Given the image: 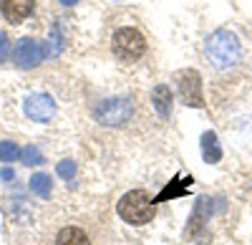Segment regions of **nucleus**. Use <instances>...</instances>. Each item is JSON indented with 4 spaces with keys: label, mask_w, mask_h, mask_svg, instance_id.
I'll return each instance as SVG.
<instances>
[{
    "label": "nucleus",
    "mask_w": 252,
    "mask_h": 245,
    "mask_svg": "<svg viewBox=\"0 0 252 245\" xmlns=\"http://www.w3.org/2000/svg\"><path fill=\"white\" fill-rule=\"evenodd\" d=\"M202 53L207 58L209 66L215 69H232L240 56H242V46L232 31H215L212 35H207L204 46H202Z\"/></svg>",
    "instance_id": "obj_1"
},
{
    "label": "nucleus",
    "mask_w": 252,
    "mask_h": 245,
    "mask_svg": "<svg viewBox=\"0 0 252 245\" xmlns=\"http://www.w3.org/2000/svg\"><path fill=\"white\" fill-rule=\"evenodd\" d=\"M119 215L131 225H146L154 217V200L144 190H131L119 200Z\"/></svg>",
    "instance_id": "obj_2"
},
{
    "label": "nucleus",
    "mask_w": 252,
    "mask_h": 245,
    "mask_svg": "<svg viewBox=\"0 0 252 245\" xmlns=\"http://www.w3.org/2000/svg\"><path fill=\"white\" fill-rule=\"evenodd\" d=\"M131 114H134V104H131V99H124V96L106 99L94 109V116L103 127H121L131 119Z\"/></svg>",
    "instance_id": "obj_3"
},
{
    "label": "nucleus",
    "mask_w": 252,
    "mask_h": 245,
    "mask_svg": "<svg viewBox=\"0 0 252 245\" xmlns=\"http://www.w3.org/2000/svg\"><path fill=\"white\" fill-rule=\"evenodd\" d=\"M146 51V40L136 28H119L114 33V53L126 61H136Z\"/></svg>",
    "instance_id": "obj_4"
},
{
    "label": "nucleus",
    "mask_w": 252,
    "mask_h": 245,
    "mask_svg": "<svg viewBox=\"0 0 252 245\" xmlns=\"http://www.w3.org/2000/svg\"><path fill=\"white\" fill-rule=\"evenodd\" d=\"M177 89H179V99L184 101L187 106H194L202 109L204 106V99H202V78L194 69H184L177 76Z\"/></svg>",
    "instance_id": "obj_5"
},
{
    "label": "nucleus",
    "mask_w": 252,
    "mask_h": 245,
    "mask_svg": "<svg viewBox=\"0 0 252 245\" xmlns=\"http://www.w3.org/2000/svg\"><path fill=\"white\" fill-rule=\"evenodd\" d=\"M23 109H26L28 119L38 121V124H46V121H51L53 114H56V101L48 94H31L26 99Z\"/></svg>",
    "instance_id": "obj_6"
},
{
    "label": "nucleus",
    "mask_w": 252,
    "mask_h": 245,
    "mask_svg": "<svg viewBox=\"0 0 252 245\" xmlns=\"http://www.w3.org/2000/svg\"><path fill=\"white\" fill-rule=\"evenodd\" d=\"M13 56H15V64L20 69H35L40 61H43L46 51H43V46H40L35 38H20Z\"/></svg>",
    "instance_id": "obj_7"
},
{
    "label": "nucleus",
    "mask_w": 252,
    "mask_h": 245,
    "mask_svg": "<svg viewBox=\"0 0 252 245\" xmlns=\"http://www.w3.org/2000/svg\"><path fill=\"white\" fill-rule=\"evenodd\" d=\"M33 0H0V13H3L10 23H20L33 13Z\"/></svg>",
    "instance_id": "obj_8"
},
{
    "label": "nucleus",
    "mask_w": 252,
    "mask_h": 245,
    "mask_svg": "<svg viewBox=\"0 0 252 245\" xmlns=\"http://www.w3.org/2000/svg\"><path fill=\"white\" fill-rule=\"evenodd\" d=\"M202 157H204V162H209V165H215V162L222 159V147H220V139H217L215 132L202 134Z\"/></svg>",
    "instance_id": "obj_9"
},
{
    "label": "nucleus",
    "mask_w": 252,
    "mask_h": 245,
    "mask_svg": "<svg viewBox=\"0 0 252 245\" xmlns=\"http://www.w3.org/2000/svg\"><path fill=\"white\" fill-rule=\"evenodd\" d=\"M152 101H154V109L159 111V116H169V111H172V91H169V86H157L154 89V94H152Z\"/></svg>",
    "instance_id": "obj_10"
},
{
    "label": "nucleus",
    "mask_w": 252,
    "mask_h": 245,
    "mask_svg": "<svg viewBox=\"0 0 252 245\" xmlns=\"http://www.w3.org/2000/svg\"><path fill=\"white\" fill-rule=\"evenodd\" d=\"M56 245H91V240L81 228H63L56 238Z\"/></svg>",
    "instance_id": "obj_11"
},
{
    "label": "nucleus",
    "mask_w": 252,
    "mask_h": 245,
    "mask_svg": "<svg viewBox=\"0 0 252 245\" xmlns=\"http://www.w3.org/2000/svg\"><path fill=\"white\" fill-rule=\"evenodd\" d=\"M192 177H187V179H174V182H169V185H166L161 192H159V197L154 200V202H164V200H169V197H182L187 190H189V185H192Z\"/></svg>",
    "instance_id": "obj_12"
},
{
    "label": "nucleus",
    "mask_w": 252,
    "mask_h": 245,
    "mask_svg": "<svg viewBox=\"0 0 252 245\" xmlns=\"http://www.w3.org/2000/svg\"><path fill=\"white\" fill-rule=\"evenodd\" d=\"M209 210H212V202H209V197H199L197 200V208H194V215H192V225H189V233H197L202 225H204V220L209 217Z\"/></svg>",
    "instance_id": "obj_13"
},
{
    "label": "nucleus",
    "mask_w": 252,
    "mask_h": 245,
    "mask_svg": "<svg viewBox=\"0 0 252 245\" xmlns=\"http://www.w3.org/2000/svg\"><path fill=\"white\" fill-rule=\"evenodd\" d=\"M66 46V26L63 23H56L53 33H51V40H48V48H46V56H58Z\"/></svg>",
    "instance_id": "obj_14"
},
{
    "label": "nucleus",
    "mask_w": 252,
    "mask_h": 245,
    "mask_svg": "<svg viewBox=\"0 0 252 245\" xmlns=\"http://www.w3.org/2000/svg\"><path fill=\"white\" fill-rule=\"evenodd\" d=\"M31 192L38 195V197H51V177L48 175L31 177Z\"/></svg>",
    "instance_id": "obj_15"
},
{
    "label": "nucleus",
    "mask_w": 252,
    "mask_h": 245,
    "mask_svg": "<svg viewBox=\"0 0 252 245\" xmlns=\"http://www.w3.org/2000/svg\"><path fill=\"white\" fill-rule=\"evenodd\" d=\"M20 157V149L15 141H0V162H15Z\"/></svg>",
    "instance_id": "obj_16"
},
{
    "label": "nucleus",
    "mask_w": 252,
    "mask_h": 245,
    "mask_svg": "<svg viewBox=\"0 0 252 245\" xmlns=\"http://www.w3.org/2000/svg\"><path fill=\"white\" fill-rule=\"evenodd\" d=\"M20 159H23L26 165H40V162H43V154H40V149H38V147L28 144V147L20 149Z\"/></svg>",
    "instance_id": "obj_17"
},
{
    "label": "nucleus",
    "mask_w": 252,
    "mask_h": 245,
    "mask_svg": "<svg viewBox=\"0 0 252 245\" xmlns=\"http://www.w3.org/2000/svg\"><path fill=\"white\" fill-rule=\"evenodd\" d=\"M58 175L63 177V179H71L73 175H76V165L71 159H63V162H58Z\"/></svg>",
    "instance_id": "obj_18"
},
{
    "label": "nucleus",
    "mask_w": 252,
    "mask_h": 245,
    "mask_svg": "<svg viewBox=\"0 0 252 245\" xmlns=\"http://www.w3.org/2000/svg\"><path fill=\"white\" fill-rule=\"evenodd\" d=\"M8 53H10V40H8V35L3 31H0V64L8 61Z\"/></svg>",
    "instance_id": "obj_19"
},
{
    "label": "nucleus",
    "mask_w": 252,
    "mask_h": 245,
    "mask_svg": "<svg viewBox=\"0 0 252 245\" xmlns=\"http://www.w3.org/2000/svg\"><path fill=\"white\" fill-rule=\"evenodd\" d=\"M0 177H3V179H13V177H15V172H13L10 167H5L3 172H0Z\"/></svg>",
    "instance_id": "obj_20"
},
{
    "label": "nucleus",
    "mask_w": 252,
    "mask_h": 245,
    "mask_svg": "<svg viewBox=\"0 0 252 245\" xmlns=\"http://www.w3.org/2000/svg\"><path fill=\"white\" fill-rule=\"evenodd\" d=\"M61 3H63V5H76L78 0H61Z\"/></svg>",
    "instance_id": "obj_21"
}]
</instances>
